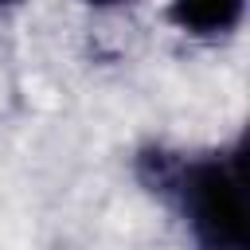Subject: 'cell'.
<instances>
[{
  "label": "cell",
  "mask_w": 250,
  "mask_h": 250,
  "mask_svg": "<svg viewBox=\"0 0 250 250\" xmlns=\"http://www.w3.org/2000/svg\"><path fill=\"white\" fill-rule=\"evenodd\" d=\"M82 4H90L98 12H117V8H133L137 0H82Z\"/></svg>",
  "instance_id": "obj_3"
},
{
  "label": "cell",
  "mask_w": 250,
  "mask_h": 250,
  "mask_svg": "<svg viewBox=\"0 0 250 250\" xmlns=\"http://www.w3.org/2000/svg\"><path fill=\"white\" fill-rule=\"evenodd\" d=\"M250 0H168L164 20L191 43H227L242 31Z\"/></svg>",
  "instance_id": "obj_2"
},
{
  "label": "cell",
  "mask_w": 250,
  "mask_h": 250,
  "mask_svg": "<svg viewBox=\"0 0 250 250\" xmlns=\"http://www.w3.org/2000/svg\"><path fill=\"white\" fill-rule=\"evenodd\" d=\"M23 0H0V16H8V12H16Z\"/></svg>",
  "instance_id": "obj_4"
},
{
  "label": "cell",
  "mask_w": 250,
  "mask_h": 250,
  "mask_svg": "<svg viewBox=\"0 0 250 250\" xmlns=\"http://www.w3.org/2000/svg\"><path fill=\"white\" fill-rule=\"evenodd\" d=\"M141 184L164 199L195 250H246V145L242 137L203 152L148 148L137 156Z\"/></svg>",
  "instance_id": "obj_1"
}]
</instances>
